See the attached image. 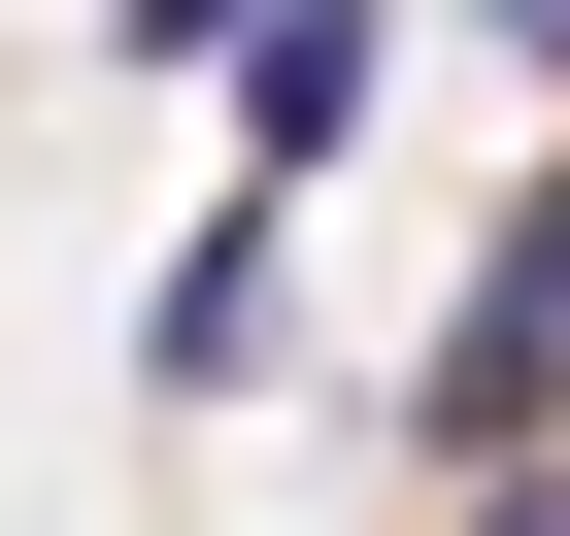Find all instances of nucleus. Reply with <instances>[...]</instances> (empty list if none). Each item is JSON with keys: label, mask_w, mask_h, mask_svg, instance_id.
Instances as JSON below:
<instances>
[{"label": "nucleus", "mask_w": 570, "mask_h": 536, "mask_svg": "<svg viewBox=\"0 0 570 536\" xmlns=\"http://www.w3.org/2000/svg\"><path fill=\"white\" fill-rule=\"evenodd\" d=\"M235 369H268V201H202L135 268V403H235Z\"/></svg>", "instance_id": "nucleus-3"}, {"label": "nucleus", "mask_w": 570, "mask_h": 536, "mask_svg": "<svg viewBox=\"0 0 570 536\" xmlns=\"http://www.w3.org/2000/svg\"><path fill=\"white\" fill-rule=\"evenodd\" d=\"M570 436V168H537V235L470 268V336H436V469H537Z\"/></svg>", "instance_id": "nucleus-1"}, {"label": "nucleus", "mask_w": 570, "mask_h": 536, "mask_svg": "<svg viewBox=\"0 0 570 536\" xmlns=\"http://www.w3.org/2000/svg\"><path fill=\"white\" fill-rule=\"evenodd\" d=\"M470 536H570V436H537V469H503V503H470Z\"/></svg>", "instance_id": "nucleus-5"}, {"label": "nucleus", "mask_w": 570, "mask_h": 536, "mask_svg": "<svg viewBox=\"0 0 570 536\" xmlns=\"http://www.w3.org/2000/svg\"><path fill=\"white\" fill-rule=\"evenodd\" d=\"M235 34H268V0H135V68H235Z\"/></svg>", "instance_id": "nucleus-4"}, {"label": "nucleus", "mask_w": 570, "mask_h": 536, "mask_svg": "<svg viewBox=\"0 0 570 536\" xmlns=\"http://www.w3.org/2000/svg\"><path fill=\"white\" fill-rule=\"evenodd\" d=\"M470 34H503V68H570V0H470Z\"/></svg>", "instance_id": "nucleus-6"}, {"label": "nucleus", "mask_w": 570, "mask_h": 536, "mask_svg": "<svg viewBox=\"0 0 570 536\" xmlns=\"http://www.w3.org/2000/svg\"><path fill=\"white\" fill-rule=\"evenodd\" d=\"M370 68H403L370 0H268V34H235V201H303V168L370 135Z\"/></svg>", "instance_id": "nucleus-2"}]
</instances>
